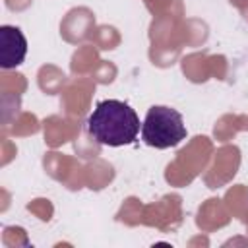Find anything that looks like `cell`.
Here are the masks:
<instances>
[{
    "label": "cell",
    "instance_id": "3957f363",
    "mask_svg": "<svg viewBox=\"0 0 248 248\" xmlns=\"http://www.w3.org/2000/svg\"><path fill=\"white\" fill-rule=\"evenodd\" d=\"M27 54V39L16 25H0V66L4 70L23 64Z\"/></svg>",
    "mask_w": 248,
    "mask_h": 248
},
{
    "label": "cell",
    "instance_id": "6da1fadb",
    "mask_svg": "<svg viewBox=\"0 0 248 248\" xmlns=\"http://www.w3.org/2000/svg\"><path fill=\"white\" fill-rule=\"evenodd\" d=\"M87 132L101 145H130L140 134V118L128 103L107 99L97 103V107L89 114Z\"/></svg>",
    "mask_w": 248,
    "mask_h": 248
},
{
    "label": "cell",
    "instance_id": "7a4b0ae2",
    "mask_svg": "<svg viewBox=\"0 0 248 248\" xmlns=\"http://www.w3.org/2000/svg\"><path fill=\"white\" fill-rule=\"evenodd\" d=\"M186 124L176 108L165 105H153L141 122V140L155 149L176 147L186 140Z\"/></svg>",
    "mask_w": 248,
    "mask_h": 248
}]
</instances>
